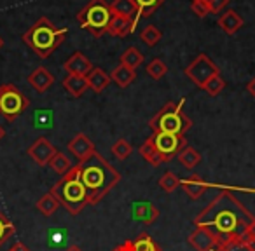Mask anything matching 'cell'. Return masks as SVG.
<instances>
[{
    "label": "cell",
    "mask_w": 255,
    "mask_h": 251,
    "mask_svg": "<svg viewBox=\"0 0 255 251\" xmlns=\"http://www.w3.org/2000/svg\"><path fill=\"white\" fill-rule=\"evenodd\" d=\"M4 136H5V131H4V128H2V126H0V140L4 138Z\"/></svg>",
    "instance_id": "obj_44"
},
{
    "label": "cell",
    "mask_w": 255,
    "mask_h": 251,
    "mask_svg": "<svg viewBox=\"0 0 255 251\" xmlns=\"http://www.w3.org/2000/svg\"><path fill=\"white\" fill-rule=\"evenodd\" d=\"M51 194L58 199L60 206H63V208L74 216L82 213V209L89 204L86 188L81 181L79 166H74L67 174H63V176L51 187Z\"/></svg>",
    "instance_id": "obj_4"
},
{
    "label": "cell",
    "mask_w": 255,
    "mask_h": 251,
    "mask_svg": "<svg viewBox=\"0 0 255 251\" xmlns=\"http://www.w3.org/2000/svg\"><path fill=\"white\" fill-rule=\"evenodd\" d=\"M180 185L184 188V192L189 195L191 199H199L206 190H208V183L203 181L199 176H189L185 180H180Z\"/></svg>",
    "instance_id": "obj_20"
},
{
    "label": "cell",
    "mask_w": 255,
    "mask_h": 251,
    "mask_svg": "<svg viewBox=\"0 0 255 251\" xmlns=\"http://www.w3.org/2000/svg\"><path fill=\"white\" fill-rule=\"evenodd\" d=\"M206 2H208L210 11L212 12H222L231 0H206Z\"/></svg>",
    "instance_id": "obj_37"
},
{
    "label": "cell",
    "mask_w": 255,
    "mask_h": 251,
    "mask_svg": "<svg viewBox=\"0 0 255 251\" xmlns=\"http://www.w3.org/2000/svg\"><path fill=\"white\" fill-rule=\"evenodd\" d=\"M2 46H4V40H2V37H0V49H2Z\"/></svg>",
    "instance_id": "obj_45"
},
{
    "label": "cell",
    "mask_w": 255,
    "mask_h": 251,
    "mask_svg": "<svg viewBox=\"0 0 255 251\" xmlns=\"http://www.w3.org/2000/svg\"><path fill=\"white\" fill-rule=\"evenodd\" d=\"M145 70H147V74H149V77H152L154 81H161V79L166 75L168 67L161 58H154V60L145 67Z\"/></svg>",
    "instance_id": "obj_30"
},
{
    "label": "cell",
    "mask_w": 255,
    "mask_h": 251,
    "mask_svg": "<svg viewBox=\"0 0 255 251\" xmlns=\"http://www.w3.org/2000/svg\"><path fill=\"white\" fill-rule=\"evenodd\" d=\"M154 147L161 154L164 163H170L171 159L178 156L187 147V140L182 135H171V133H154L152 136Z\"/></svg>",
    "instance_id": "obj_9"
},
{
    "label": "cell",
    "mask_w": 255,
    "mask_h": 251,
    "mask_svg": "<svg viewBox=\"0 0 255 251\" xmlns=\"http://www.w3.org/2000/svg\"><path fill=\"white\" fill-rule=\"evenodd\" d=\"M224 87H226V81H224L222 75L219 74V75H215V77H212L205 85H203V91H206L212 96H217V94L222 92Z\"/></svg>",
    "instance_id": "obj_35"
},
{
    "label": "cell",
    "mask_w": 255,
    "mask_h": 251,
    "mask_svg": "<svg viewBox=\"0 0 255 251\" xmlns=\"http://www.w3.org/2000/svg\"><path fill=\"white\" fill-rule=\"evenodd\" d=\"M191 9L198 18H206L208 14H212L210 11V5L206 0H192L191 2Z\"/></svg>",
    "instance_id": "obj_36"
},
{
    "label": "cell",
    "mask_w": 255,
    "mask_h": 251,
    "mask_svg": "<svg viewBox=\"0 0 255 251\" xmlns=\"http://www.w3.org/2000/svg\"><path fill=\"white\" fill-rule=\"evenodd\" d=\"M184 74L187 75V77L191 79V81L194 82L199 89H203V85H205L212 77L219 75L220 70L205 53H201V54H198V56H196L194 60L187 65V67H185Z\"/></svg>",
    "instance_id": "obj_8"
},
{
    "label": "cell",
    "mask_w": 255,
    "mask_h": 251,
    "mask_svg": "<svg viewBox=\"0 0 255 251\" xmlns=\"http://www.w3.org/2000/svg\"><path fill=\"white\" fill-rule=\"evenodd\" d=\"M245 241H255V218L247 227V234H245ZM243 241V243H245Z\"/></svg>",
    "instance_id": "obj_38"
},
{
    "label": "cell",
    "mask_w": 255,
    "mask_h": 251,
    "mask_svg": "<svg viewBox=\"0 0 255 251\" xmlns=\"http://www.w3.org/2000/svg\"><path fill=\"white\" fill-rule=\"evenodd\" d=\"M135 4L138 7L140 18H150L164 4V0H135Z\"/></svg>",
    "instance_id": "obj_29"
},
{
    "label": "cell",
    "mask_w": 255,
    "mask_h": 251,
    "mask_svg": "<svg viewBox=\"0 0 255 251\" xmlns=\"http://www.w3.org/2000/svg\"><path fill=\"white\" fill-rule=\"evenodd\" d=\"M135 28H136V25L133 21L112 14L109 26H107V33H110V35H114V37H126L135 32Z\"/></svg>",
    "instance_id": "obj_18"
},
{
    "label": "cell",
    "mask_w": 255,
    "mask_h": 251,
    "mask_svg": "<svg viewBox=\"0 0 255 251\" xmlns=\"http://www.w3.org/2000/svg\"><path fill=\"white\" fill-rule=\"evenodd\" d=\"M56 152H58L56 147L47 138H44V136L37 138L35 142L28 147V150H26V154H28L39 166H49V161L53 159Z\"/></svg>",
    "instance_id": "obj_10"
},
{
    "label": "cell",
    "mask_w": 255,
    "mask_h": 251,
    "mask_svg": "<svg viewBox=\"0 0 255 251\" xmlns=\"http://www.w3.org/2000/svg\"><path fill=\"white\" fill-rule=\"evenodd\" d=\"M159 187L163 188L164 192L171 194V192H175L178 187H180V178H178L175 173H171V171H166V173L159 178Z\"/></svg>",
    "instance_id": "obj_33"
},
{
    "label": "cell",
    "mask_w": 255,
    "mask_h": 251,
    "mask_svg": "<svg viewBox=\"0 0 255 251\" xmlns=\"http://www.w3.org/2000/svg\"><path fill=\"white\" fill-rule=\"evenodd\" d=\"M61 84H63L65 91L74 96V98H81L86 92V89H89L86 77H79V75H67Z\"/></svg>",
    "instance_id": "obj_21"
},
{
    "label": "cell",
    "mask_w": 255,
    "mask_h": 251,
    "mask_svg": "<svg viewBox=\"0 0 255 251\" xmlns=\"http://www.w3.org/2000/svg\"><path fill=\"white\" fill-rule=\"evenodd\" d=\"M254 218L255 216L236 195L224 190L196 216L194 225L208 229L217 237L220 248L226 244L243 243L247 227Z\"/></svg>",
    "instance_id": "obj_1"
},
{
    "label": "cell",
    "mask_w": 255,
    "mask_h": 251,
    "mask_svg": "<svg viewBox=\"0 0 255 251\" xmlns=\"http://www.w3.org/2000/svg\"><path fill=\"white\" fill-rule=\"evenodd\" d=\"M161 39H163V32H161L156 25H147L145 28L140 32V40H142L147 47H154L156 44L161 42Z\"/></svg>",
    "instance_id": "obj_28"
},
{
    "label": "cell",
    "mask_w": 255,
    "mask_h": 251,
    "mask_svg": "<svg viewBox=\"0 0 255 251\" xmlns=\"http://www.w3.org/2000/svg\"><path fill=\"white\" fill-rule=\"evenodd\" d=\"M65 251H82V250L79 246H70V248H67Z\"/></svg>",
    "instance_id": "obj_43"
},
{
    "label": "cell",
    "mask_w": 255,
    "mask_h": 251,
    "mask_svg": "<svg viewBox=\"0 0 255 251\" xmlns=\"http://www.w3.org/2000/svg\"><path fill=\"white\" fill-rule=\"evenodd\" d=\"M67 28H56L47 18H39L25 33H23V42L40 58L46 60L49 58L67 37Z\"/></svg>",
    "instance_id": "obj_3"
},
{
    "label": "cell",
    "mask_w": 255,
    "mask_h": 251,
    "mask_svg": "<svg viewBox=\"0 0 255 251\" xmlns=\"http://www.w3.org/2000/svg\"><path fill=\"white\" fill-rule=\"evenodd\" d=\"M142 63H143V54L136 47H128L119 58V65H123L126 68H131V70L138 68Z\"/></svg>",
    "instance_id": "obj_24"
},
{
    "label": "cell",
    "mask_w": 255,
    "mask_h": 251,
    "mask_svg": "<svg viewBox=\"0 0 255 251\" xmlns=\"http://www.w3.org/2000/svg\"><path fill=\"white\" fill-rule=\"evenodd\" d=\"M110 152H112L119 161H124V159H128V157L131 156L133 147L129 145V143H128L124 138H121V140H117L112 147H110Z\"/></svg>",
    "instance_id": "obj_34"
},
{
    "label": "cell",
    "mask_w": 255,
    "mask_h": 251,
    "mask_svg": "<svg viewBox=\"0 0 255 251\" xmlns=\"http://www.w3.org/2000/svg\"><path fill=\"white\" fill-rule=\"evenodd\" d=\"M110 18H112V11L107 0H89L77 14L79 26L88 30L95 37L105 35Z\"/></svg>",
    "instance_id": "obj_6"
},
{
    "label": "cell",
    "mask_w": 255,
    "mask_h": 251,
    "mask_svg": "<svg viewBox=\"0 0 255 251\" xmlns=\"http://www.w3.org/2000/svg\"><path fill=\"white\" fill-rule=\"evenodd\" d=\"M133 215H135V220L145 223V225H150L157 220L159 216V209L152 204V202H136L133 206Z\"/></svg>",
    "instance_id": "obj_19"
},
{
    "label": "cell",
    "mask_w": 255,
    "mask_h": 251,
    "mask_svg": "<svg viewBox=\"0 0 255 251\" xmlns=\"http://www.w3.org/2000/svg\"><path fill=\"white\" fill-rule=\"evenodd\" d=\"M28 84L35 89L37 92H46L53 87L54 84V75L46 67H37L32 74L28 75Z\"/></svg>",
    "instance_id": "obj_14"
},
{
    "label": "cell",
    "mask_w": 255,
    "mask_h": 251,
    "mask_svg": "<svg viewBox=\"0 0 255 251\" xmlns=\"http://www.w3.org/2000/svg\"><path fill=\"white\" fill-rule=\"evenodd\" d=\"M185 98L178 101H168L156 115L149 120V128L152 133H171V135H182L192 128V120L184 112Z\"/></svg>",
    "instance_id": "obj_5"
},
{
    "label": "cell",
    "mask_w": 255,
    "mask_h": 251,
    "mask_svg": "<svg viewBox=\"0 0 255 251\" xmlns=\"http://www.w3.org/2000/svg\"><path fill=\"white\" fill-rule=\"evenodd\" d=\"M247 91L250 92V94H252V96H254V98H255V77L252 79V81H250V82H248V84H247Z\"/></svg>",
    "instance_id": "obj_41"
},
{
    "label": "cell",
    "mask_w": 255,
    "mask_h": 251,
    "mask_svg": "<svg viewBox=\"0 0 255 251\" xmlns=\"http://www.w3.org/2000/svg\"><path fill=\"white\" fill-rule=\"evenodd\" d=\"M187 241L196 251H215L219 248L217 237L205 227H196V230L189 236Z\"/></svg>",
    "instance_id": "obj_12"
},
{
    "label": "cell",
    "mask_w": 255,
    "mask_h": 251,
    "mask_svg": "<svg viewBox=\"0 0 255 251\" xmlns=\"http://www.w3.org/2000/svg\"><path fill=\"white\" fill-rule=\"evenodd\" d=\"M177 157H178V163L184 167H187V169H194V167L201 163V154H199L194 147H189V145L185 147Z\"/></svg>",
    "instance_id": "obj_25"
},
{
    "label": "cell",
    "mask_w": 255,
    "mask_h": 251,
    "mask_svg": "<svg viewBox=\"0 0 255 251\" xmlns=\"http://www.w3.org/2000/svg\"><path fill=\"white\" fill-rule=\"evenodd\" d=\"M30 106V99L23 94L14 84L0 85V115H4L9 122L16 120Z\"/></svg>",
    "instance_id": "obj_7"
},
{
    "label": "cell",
    "mask_w": 255,
    "mask_h": 251,
    "mask_svg": "<svg viewBox=\"0 0 255 251\" xmlns=\"http://www.w3.org/2000/svg\"><path fill=\"white\" fill-rule=\"evenodd\" d=\"M63 70L67 72V75H79V77H86V75L93 70V65L84 53L75 51V53H72V56L63 63Z\"/></svg>",
    "instance_id": "obj_13"
},
{
    "label": "cell",
    "mask_w": 255,
    "mask_h": 251,
    "mask_svg": "<svg viewBox=\"0 0 255 251\" xmlns=\"http://www.w3.org/2000/svg\"><path fill=\"white\" fill-rule=\"evenodd\" d=\"M217 25L220 26V30H222L226 35H234L236 32H240V28L245 25V21L236 11L229 9V11H224L222 14L219 16Z\"/></svg>",
    "instance_id": "obj_16"
},
{
    "label": "cell",
    "mask_w": 255,
    "mask_h": 251,
    "mask_svg": "<svg viewBox=\"0 0 255 251\" xmlns=\"http://www.w3.org/2000/svg\"><path fill=\"white\" fill-rule=\"evenodd\" d=\"M156 251H161V248H157V250H156Z\"/></svg>",
    "instance_id": "obj_46"
},
{
    "label": "cell",
    "mask_w": 255,
    "mask_h": 251,
    "mask_svg": "<svg viewBox=\"0 0 255 251\" xmlns=\"http://www.w3.org/2000/svg\"><path fill=\"white\" fill-rule=\"evenodd\" d=\"M16 232V227L11 223V220L0 211V246L4 243H7Z\"/></svg>",
    "instance_id": "obj_32"
},
{
    "label": "cell",
    "mask_w": 255,
    "mask_h": 251,
    "mask_svg": "<svg viewBox=\"0 0 255 251\" xmlns=\"http://www.w3.org/2000/svg\"><path fill=\"white\" fill-rule=\"evenodd\" d=\"M67 149H68V152H70L72 156H74L75 159L79 161V163L89 159V157H91L93 154L96 152L93 140L89 138L88 135H84V133H77V135H75L74 138L68 142Z\"/></svg>",
    "instance_id": "obj_11"
},
{
    "label": "cell",
    "mask_w": 255,
    "mask_h": 251,
    "mask_svg": "<svg viewBox=\"0 0 255 251\" xmlns=\"http://www.w3.org/2000/svg\"><path fill=\"white\" fill-rule=\"evenodd\" d=\"M49 166L53 167V171L58 174V176H63V174H67L68 171L74 167V166H72V163H70V159H68L63 152H60V150H58V152L54 154L53 159L49 161Z\"/></svg>",
    "instance_id": "obj_27"
},
{
    "label": "cell",
    "mask_w": 255,
    "mask_h": 251,
    "mask_svg": "<svg viewBox=\"0 0 255 251\" xmlns=\"http://www.w3.org/2000/svg\"><path fill=\"white\" fill-rule=\"evenodd\" d=\"M81 181L86 188L89 204H98L114 187L121 181V174L109 161L98 152L93 154L89 159L77 164Z\"/></svg>",
    "instance_id": "obj_2"
},
{
    "label": "cell",
    "mask_w": 255,
    "mask_h": 251,
    "mask_svg": "<svg viewBox=\"0 0 255 251\" xmlns=\"http://www.w3.org/2000/svg\"><path fill=\"white\" fill-rule=\"evenodd\" d=\"M110 11H112L114 16L126 18L135 23V25H138V19H142L135 0H114L112 4H110Z\"/></svg>",
    "instance_id": "obj_15"
},
{
    "label": "cell",
    "mask_w": 255,
    "mask_h": 251,
    "mask_svg": "<svg viewBox=\"0 0 255 251\" xmlns=\"http://www.w3.org/2000/svg\"><path fill=\"white\" fill-rule=\"evenodd\" d=\"M86 81H88V87L93 89L96 94H100V92H103L107 87H109L112 79H110V75L107 74L103 68L93 67V70L86 75Z\"/></svg>",
    "instance_id": "obj_17"
},
{
    "label": "cell",
    "mask_w": 255,
    "mask_h": 251,
    "mask_svg": "<svg viewBox=\"0 0 255 251\" xmlns=\"http://www.w3.org/2000/svg\"><path fill=\"white\" fill-rule=\"evenodd\" d=\"M9 251H30V250L23 243H16V244H12L11 250H9Z\"/></svg>",
    "instance_id": "obj_40"
},
{
    "label": "cell",
    "mask_w": 255,
    "mask_h": 251,
    "mask_svg": "<svg viewBox=\"0 0 255 251\" xmlns=\"http://www.w3.org/2000/svg\"><path fill=\"white\" fill-rule=\"evenodd\" d=\"M138 152H140V156H142L143 159H145L147 163H149L150 166H154V167L161 166V164L164 163L163 157H161V154L157 152V149L154 147L152 138H147L145 142H143V145L138 149Z\"/></svg>",
    "instance_id": "obj_23"
},
{
    "label": "cell",
    "mask_w": 255,
    "mask_h": 251,
    "mask_svg": "<svg viewBox=\"0 0 255 251\" xmlns=\"http://www.w3.org/2000/svg\"><path fill=\"white\" fill-rule=\"evenodd\" d=\"M245 248H247L248 251H255V241H245Z\"/></svg>",
    "instance_id": "obj_42"
},
{
    "label": "cell",
    "mask_w": 255,
    "mask_h": 251,
    "mask_svg": "<svg viewBox=\"0 0 255 251\" xmlns=\"http://www.w3.org/2000/svg\"><path fill=\"white\" fill-rule=\"evenodd\" d=\"M60 208V202H58V199L54 197L53 194H44L42 197L37 201V209L40 211V215L44 216H51L56 213V209Z\"/></svg>",
    "instance_id": "obj_26"
},
{
    "label": "cell",
    "mask_w": 255,
    "mask_h": 251,
    "mask_svg": "<svg viewBox=\"0 0 255 251\" xmlns=\"http://www.w3.org/2000/svg\"><path fill=\"white\" fill-rule=\"evenodd\" d=\"M112 251H133L131 241H124L123 244H119V246H116Z\"/></svg>",
    "instance_id": "obj_39"
},
{
    "label": "cell",
    "mask_w": 255,
    "mask_h": 251,
    "mask_svg": "<svg viewBox=\"0 0 255 251\" xmlns=\"http://www.w3.org/2000/svg\"><path fill=\"white\" fill-rule=\"evenodd\" d=\"M131 246L133 251H156L159 248L149 234H140L135 241H131Z\"/></svg>",
    "instance_id": "obj_31"
},
{
    "label": "cell",
    "mask_w": 255,
    "mask_h": 251,
    "mask_svg": "<svg viewBox=\"0 0 255 251\" xmlns=\"http://www.w3.org/2000/svg\"><path fill=\"white\" fill-rule=\"evenodd\" d=\"M110 79L114 81V84H117L119 87L126 89L128 85H131L136 79V72L131 70V68H126L123 65H117L116 68L110 74Z\"/></svg>",
    "instance_id": "obj_22"
}]
</instances>
